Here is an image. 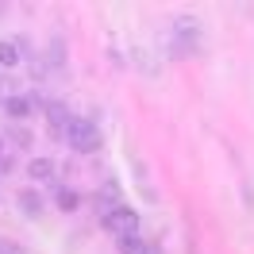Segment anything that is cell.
<instances>
[{"label":"cell","mask_w":254,"mask_h":254,"mask_svg":"<svg viewBox=\"0 0 254 254\" xmlns=\"http://www.w3.org/2000/svg\"><path fill=\"white\" fill-rule=\"evenodd\" d=\"M4 112H8L12 120H27V116H31V100H23V96H4Z\"/></svg>","instance_id":"9"},{"label":"cell","mask_w":254,"mask_h":254,"mask_svg":"<svg viewBox=\"0 0 254 254\" xmlns=\"http://www.w3.org/2000/svg\"><path fill=\"white\" fill-rule=\"evenodd\" d=\"M100 223H104V231H112L116 239L139 235V212H135V208H127V204H116L112 212H104Z\"/></svg>","instance_id":"3"},{"label":"cell","mask_w":254,"mask_h":254,"mask_svg":"<svg viewBox=\"0 0 254 254\" xmlns=\"http://www.w3.org/2000/svg\"><path fill=\"white\" fill-rule=\"evenodd\" d=\"M54 204L62 208V212H77V204H81V196L73 189H58L54 192Z\"/></svg>","instance_id":"10"},{"label":"cell","mask_w":254,"mask_h":254,"mask_svg":"<svg viewBox=\"0 0 254 254\" xmlns=\"http://www.w3.org/2000/svg\"><path fill=\"white\" fill-rule=\"evenodd\" d=\"M16 204H19V212H23V216H31V220H35V216L43 212V196H39L35 189H19Z\"/></svg>","instance_id":"6"},{"label":"cell","mask_w":254,"mask_h":254,"mask_svg":"<svg viewBox=\"0 0 254 254\" xmlns=\"http://www.w3.org/2000/svg\"><path fill=\"white\" fill-rule=\"evenodd\" d=\"M16 62H19V50H16V43H0V65H8V69H12Z\"/></svg>","instance_id":"11"},{"label":"cell","mask_w":254,"mask_h":254,"mask_svg":"<svg viewBox=\"0 0 254 254\" xmlns=\"http://www.w3.org/2000/svg\"><path fill=\"white\" fill-rule=\"evenodd\" d=\"M116 204H124V196H120V181H104V185H100V192H96V212H100V216H104V212H112V208Z\"/></svg>","instance_id":"4"},{"label":"cell","mask_w":254,"mask_h":254,"mask_svg":"<svg viewBox=\"0 0 254 254\" xmlns=\"http://www.w3.org/2000/svg\"><path fill=\"white\" fill-rule=\"evenodd\" d=\"M65 139H69V146H73L77 154H93V150H100V131H96V124H93V120H81V116L69 120Z\"/></svg>","instance_id":"2"},{"label":"cell","mask_w":254,"mask_h":254,"mask_svg":"<svg viewBox=\"0 0 254 254\" xmlns=\"http://www.w3.org/2000/svg\"><path fill=\"white\" fill-rule=\"evenodd\" d=\"M27 177H31V181H54V177H58V166L50 158H31L27 162Z\"/></svg>","instance_id":"5"},{"label":"cell","mask_w":254,"mask_h":254,"mask_svg":"<svg viewBox=\"0 0 254 254\" xmlns=\"http://www.w3.org/2000/svg\"><path fill=\"white\" fill-rule=\"evenodd\" d=\"M0 100H4V93H0Z\"/></svg>","instance_id":"13"},{"label":"cell","mask_w":254,"mask_h":254,"mask_svg":"<svg viewBox=\"0 0 254 254\" xmlns=\"http://www.w3.org/2000/svg\"><path fill=\"white\" fill-rule=\"evenodd\" d=\"M0 162H4V166H8V158H4V143H0Z\"/></svg>","instance_id":"12"},{"label":"cell","mask_w":254,"mask_h":254,"mask_svg":"<svg viewBox=\"0 0 254 254\" xmlns=\"http://www.w3.org/2000/svg\"><path fill=\"white\" fill-rule=\"evenodd\" d=\"M200 50V23L196 19H177L170 31V54L174 58H189Z\"/></svg>","instance_id":"1"},{"label":"cell","mask_w":254,"mask_h":254,"mask_svg":"<svg viewBox=\"0 0 254 254\" xmlns=\"http://www.w3.org/2000/svg\"><path fill=\"white\" fill-rule=\"evenodd\" d=\"M120 254H154V247L143 235H127V239H120Z\"/></svg>","instance_id":"8"},{"label":"cell","mask_w":254,"mask_h":254,"mask_svg":"<svg viewBox=\"0 0 254 254\" xmlns=\"http://www.w3.org/2000/svg\"><path fill=\"white\" fill-rule=\"evenodd\" d=\"M47 120H50V127H54V135H65V127H69V120H73V116H69V112L54 100V104H47Z\"/></svg>","instance_id":"7"}]
</instances>
